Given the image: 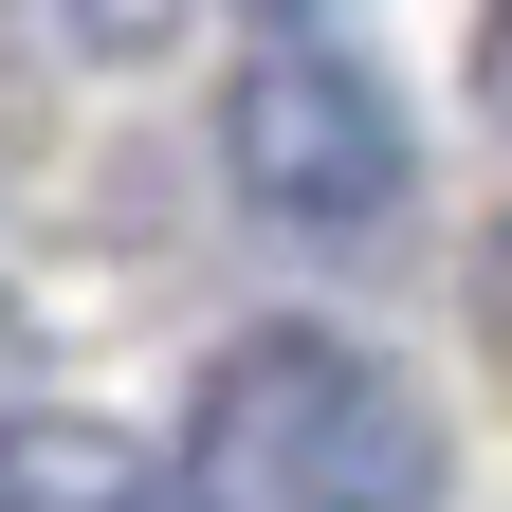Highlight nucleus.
<instances>
[{"instance_id": "obj_1", "label": "nucleus", "mask_w": 512, "mask_h": 512, "mask_svg": "<svg viewBox=\"0 0 512 512\" xmlns=\"http://www.w3.org/2000/svg\"><path fill=\"white\" fill-rule=\"evenodd\" d=\"M165 512H439V421L348 330H238L183 403Z\"/></svg>"}, {"instance_id": "obj_2", "label": "nucleus", "mask_w": 512, "mask_h": 512, "mask_svg": "<svg viewBox=\"0 0 512 512\" xmlns=\"http://www.w3.org/2000/svg\"><path fill=\"white\" fill-rule=\"evenodd\" d=\"M220 147L256 183V220H293V238H384L403 220V110H384V74L348 37H256Z\"/></svg>"}, {"instance_id": "obj_3", "label": "nucleus", "mask_w": 512, "mask_h": 512, "mask_svg": "<svg viewBox=\"0 0 512 512\" xmlns=\"http://www.w3.org/2000/svg\"><path fill=\"white\" fill-rule=\"evenodd\" d=\"M256 37H330V0H256Z\"/></svg>"}, {"instance_id": "obj_4", "label": "nucleus", "mask_w": 512, "mask_h": 512, "mask_svg": "<svg viewBox=\"0 0 512 512\" xmlns=\"http://www.w3.org/2000/svg\"><path fill=\"white\" fill-rule=\"evenodd\" d=\"M494 110H512V0H494Z\"/></svg>"}]
</instances>
